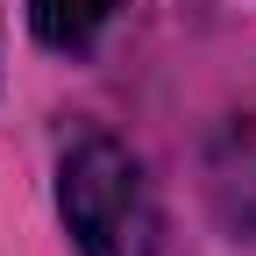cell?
Wrapping results in <instances>:
<instances>
[{
	"instance_id": "6da1fadb",
	"label": "cell",
	"mask_w": 256,
	"mask_h": 256,
	"mask_svg": "<svg viewBox=\"0 0 256 256\" xmlns=\"http://www.w3.org/2000/svg\"><path fill=\"white\" fill-rule=\"evenodd\" d=\"M57 214L72 228L78 256H156L164 214L142 164L114 136H78L57 156Z\"/></svg>"
},
{
	"instance_id": "3957f363",
	"label": "cell",
	"mask_w": 256,
	"mask_h": 256,
	"mask_svg": "<svg viewBox=\"0 0 256 256\" xmlns=\"http://www.w3.org/2000/svg\"><path fill=\"white\" fill-rule=\"evenodd\" d=\"M114 14H121V0H28V22L50 50H86Z\"/></svg>"
},
{
	"instance_id": "7a4b0ae2",
	"label": "cell",
	"mask_w": 256,
	"mask_h": 256,
	"mask_svg": "<svg viewBox=\"0 0 256 256\" xmlns=\"http://www.w3.org/2000/svg\"><path fill=\"white\" fill-rule=\"evenodd\" d=\"M206 200L235 235H256V92L206 142Z\"/></svg>"
}]
</instances>
